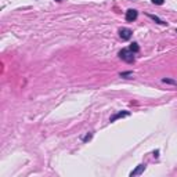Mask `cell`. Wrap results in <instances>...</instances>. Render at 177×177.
<instances>
[{"instance_id": "3957f363", "label": "cell", "mask_w": 177, "mask_h": 177, "mask_svg": "<svg viewBox=\"0 0 177 177\" xmlns=\"http://www.w3.org/2000/svg\"><path fill=\"white\" fill-rule=\"evenodd\" d=\"M119 36H120L122 40H129V39L132 37V31L127 29V28H122V29L119 31Z\"/></svg>"}, {"instance_id": "5b68a950", "label": "cell", "mask_w": 177, "mask_h": 177, "mask_svg": "<svg viewBox=\"0 0 177 177\" xmlns=\"http://www.w3.org/2000/svg\"><path fill=\"white\" fill-rule=\"evenodd\" d=\"M129 115H130V112H127V111H123V112H118L116 115H114V116H111V122H115L116 119L123 118V116H129Z\"/></svg>"}, {"instance_id": "8992f818", "label": "cell", "mask_w": 177, "mask_h": 177, "mask_svg": "<svg viewBox=\"0 0 177 177\" xmlns=\"http://www.w3.org/2000/svg\"><path fill=\"white\" fill-rule=\"evenodd\" d=\"M148 17H150L151 19H154L155 22H158V24H161V25H166V22H165L163 19H161V18H158L156 15H152V14H148Z\"/></svg>"}, {"instance_id": "52a82bcc", "label": "cell", "mask_w": 177, "mask_h": 177, "mask_svg": "<svg viewBox=\"0 0 177 177\" xmlns=\"http://www.w3.org/2000/svg\"><path fill=\"white\" fill-rule=\"evenodd\" d=\"M129 50L133 51V53H137V51L140 50V46L137 44V43H132V44H130V47H129Z\"/></svg>"}, {"instance_id": "6da1fadb", "label": "cell", "mask_w": 177, "mask_h": 177, "mask_svg": "<svg viewBox=\"0 0 177 177\" xmlns=\"http://www.w3.org/2000/svg\"><path fill=\"white\" fill-rule=\"evenodd\" d=\"M119 57L126 61V62H134V55H133V51H130L129 49H123V50L119 51Z\"/></svg>"}, {"instance_id": "8fae6325", "label": "cell", "mask_w": 177, "mask_h": 177, "mask_svg": "<svg viewBox=\"0 0 177 177\" xmlns=\"http://www.w3.org/2000/svg\"><path fill=\"white\" fill-rule=\"evenodd\" d=\"M57 1H61V0H57Z\"/></svg>"}, {"instance_id": "ba28073f", "label": "cell", "mask_w": 177, "mask_h": 177, "mask_svg": "<svg viewBox=\"0 0 177 177\" xmlns=\"http://www.w3.org/2000/svg\"><path fill=\"white\" fill-rule=\"evenodd\" d=\"M163 1L165 0H152V3L156 6H161V4H163Z\"/></svg>"}, {"instance_id": "9c48e42d", "label": "cell", "mask_w": 177, "mask_h": 177, "mask_svg": "<svg viewBox=\"0 0 177 177\" xmlns=\"http://www.w3.org/2000/svg\"><path fill=\"white\" fill-rule=\"evenodd\" d=\"M91 138V134H87L86 137H85V141H87V140H90Z\"/></svg>"}, {"instance_id": "30bf717a", "label": "cell", "mask_w": 177, "mask_h": 177, "mask_svg": "<svg viewBox=\"0 0 177 177\" xmlns=\"http://www.w3.org/2000/svg\"><path fill=\"white\" fill-rule=\"evenodd\" d=\"M159 151H155V152H154V156H155V158H158V156H159Z\"/></svg>"}, {"instance_id": "277c9868", "label": "cell", "mask_w": 177, "mask_h": 177, "mask_svg": "<svg viewBox=\"0 0 177 177\" xmlns=\"http://www.w3.org/2000/svg\"><path fill=\"white\" fill-rule=\"evenodd\" d=\"M144 170H145V165H138V166H137V168L134 169L132 173H130V176H132V177L133 176H138V174H141Z\"/></svg>"}, {"instance_id": "7a4b0ae2", "label": "cell", "mask_w": 177, "mask_h": 177, "mask_svg": "<svg viewBox=\"0 0 177 177\" xmlns=\"http://www.w3.org/2000/svg\"><path fill=\"white\" fill-rule=\"evenodd\" d=\"M137 17H138V13H137V10L134 9H130L126 11V21L129 22H133V21H136Z\"/></svg>"}]
</instances>
